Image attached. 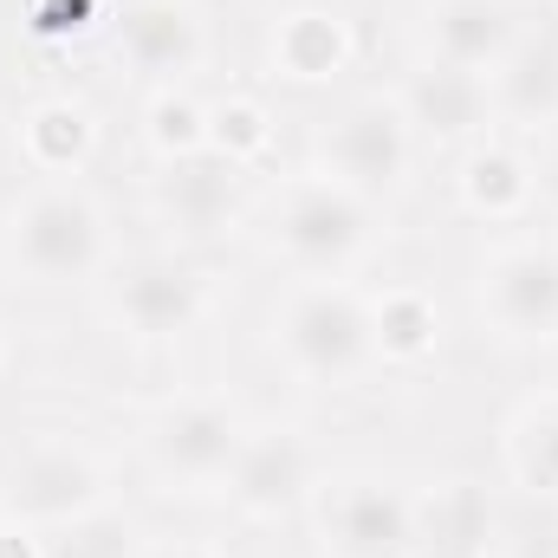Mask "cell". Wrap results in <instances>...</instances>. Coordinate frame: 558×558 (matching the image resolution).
I'll list each match as a JSON object with an SVG mask.
<instances>
[{"instance_id":"cell-29","label":"cell","mask_w":558,"mask_h":558,"mask_svg":"<svg viewBox=\"0 0 558 558\" xmlns=\"http://www.w3.org/2000/svg\"><path fill=\"white\" fill-rule=\"evenodd\" d=\"M7 357H13V344H7V325H0V371H7Z\"/></svg>"},{"instance_id":"cell-30","label":"cell","mask_w":558,"mask_h":558,"mask_svg":"<svg viewBox=\"0 0 558 558\" xmlns=\"http://www.w3.org/2000/svg\"><path fill=\"white\" fill-rule=\"evenodd\" d=\"M0 474H7V454H0Z\"/></svg>"},{"instance_id":"cell-26","label":"cell","mask_w":558,"mask_h":558,"mask_svg":"<svg viewBox=\"0 0 558 558\" xmlns=\"http://www.w3.org/2000/svg\"><path fill=\"white\" fill-rule=\"evenodd\" d=\"M0 558H46V539L13 526V520H0Z\"/></svg>"},{"instance_id":"cell-3","label":"cell","mask_w":558,"mask_h":558,"mask_svg":"<svg viewBox=\"0 0 558 558\" xmlns=\"http://www.w3.org/2000/svg\"><path fill=\"white\" fill-rule=\"evenodd\" d=\"M267 247L299 279H351L377 247V202L305 169L267 208Z\"/></svg>"},{"instance_id":"cell-2","label":"cell","mask_w":558,"mask_h":558,"mask_svg":"<svg viewBox=\"0 0 558 558\" xmlns=\"http://www.w3.org/2000/svg\"><path fill=\"white\" fill-rule=\"evenodd\" d=\"M274 357L299 384L351 390L377 364L371 292L351 279H292V292L274 305Z\"/></svg>"},{"instance_id":"cell-21","label":"cell","mask_w":558,"mask_h":558,"mask_svg":"<svg viewBox=\"0 0 558 558\" xmlns=\"http://www.w3.org/2000/svg\"><path fill=\"white\" fill-rule=\"evenodd\" d=\"M500 454H507V474H513L533 500H553L558 507V390L526 397V403L507 416Z\"/></svg>"},{"instance_id":"cell-22","label":"cell","mask_w":558,"mask_h":558,"mask_svg":"<svg viewBox=\"0 0 558 558\" xmlns=\"http://www.w3.org/2000/svg\"><path fill=\"white\" fill-rule=\"evenodd\" d=\"M208 143H215L228 162L254 169V162L274 149V111H267L254 92H228L221 105H208Z\"/></svg>"},{"instance_id":"cell-25","label":"cell","mask_w":558,"mask_h":558,"mask_svg":"<svg viewBox=\"0 0 558 558\" xmlns=\"http://www.w3.org/2000/svg\"><path fill=\"white\" fill-rule=\"evenodd\" d=\"M98 20V0H33L26 7V26L39 33V39H72V33H85Z\"/></svg>"},{"instance_id":"cell-19","label":"cell","mask_w":558,"mask_h":558,"mask_svg":"<svg viewBox=\"0 0 558 558\" xmlns=\"http://www.w3.org/2000/svg\"><path fill=\"white\" fill-rule=\"evenodd\" d=\"M371 331H377V364L416 371L441 351V305L416 279H397L384 292H371Z\"/></svg>"},{"instance_id":"cell-18","label":"cell","mask_w":558,"mask_h":558,"mask_svg":"<svg viewBox=\"0 0 558 558\" xmlns=\"http://www.w3.org/2000/svg\"><path fill=\"white\" fill-rule=\"evenodd\" d=\"M20 149L33 175H85V162L98 156V111L72 92H52L20 118Z\"/></svg>"},{"instance_id":"cell-10","label":"cell","mask_w":558,"mask_h":558,"mask_svg":"<svg viewBox=\"0 0 558 558\" xmlns=\"http://www.w3.org/2000/svg\"><path fill=\"white\" fill-rule=\"evenodd\" d=\"M312 487H318V468H312L305 435L286 422H247V441L221 481L228 507L241 520H286L312 500Z\"/></svg>"},{"instance_id":"cell-17","label":"cell","mask_w":558,"mask_h":558,"mask_svg":"<svg viewBox=\"0 0 558 558\" xmlns=\"http://www.w3.org/2000/svg\"><path fill=\"white\" fill-rule=\"evenodd\" d=\"M267 59H274L279 78H292V85H325V78H338L357 59V33H351V20L338 7L305 0L292 13H279L274 39H267Z\"/></svg>"},{"instance_id":"cell-27","label":"cell","mask_w":558,"mask_h":558,"mask_svg":"<svg viewBox=\"0 0 558 558\" xmlns=\"http://www.w3.org/2000/svg\"><path fill=\"white\" fill-rule=\"evenodd\" d=\"M539 208H546V215L558 221V156L546 162V169H539Z\"/></svg>"},{"instance_id":"cell-15","label":"cell","mask_w":558,"mask_h":558,"mask_svg":"<svg viewBox=\"0 0 558 558\" xmlns=\"http://www.w3.org/2000/svg\"><path fill=\"white\" fill-rule=\"evenodd\" d=\"M416 137L435 143H474L494 131V98H487V78L481 72H461V65H441V59H416L410 78L397 85Z\"/></svg>"},{"instance_id":"cell-11","label":"cell","mask_w":558,"mask_h":558,"mask_svg":"<svg viewBox=\"0 0 558 558\" xmlns=\"http://www.w3.org/2000/svg\"><path fill=\"white\" fill-rule=\"evenodd\" d=\"M539 156L513 131H487L461 149V169H454V195L474 221L487 228H526L533 208H539Z\"/></svg>"},{"instance_id":"cell-12","label":"cell","mask_w":558,"mask_h":558,"mask_svg":"<svg viewBox=\"0 0 558 558\" xmlns=\"http://www.w3.org/2000/svg\"><path fill=\"white\" fill-rule=\"evenodd\" d=\"M241 162H228L215 143L208 149H189V156H162L156 162V215L182 234V241H208L221 234L234 215H241Z\"/></svg>"},{"instance_id":"cell-28","label":"cell","mask_w":558,"mask_h":558,"mask_svg":"<svg viewBox=\"0 0 558 558\" xmlns=\"http://www.w3.org/2000/svg\"><path fill=\"white\" fill-rule=\"evenodd\" d=\"M143 558H215V553H202V546H143Z\"/></svg>"},{"instance_id":"cell-1","label":"cell","mask_w":558,"mask_h":558,"mask_svg":"<svg viewBox=\"0 0 558 558\" xmlns=\"http://www.w3.org/2000/svg\"><path fill=\"white\" fill-rule=\"evenodd\" d=\"M0 267L20 286L59 292L111 267V221L78 175H33L0 215Z\"/></svg>"},{"instance_id":"cell-16","label":"cell","mask_w":558,"mask_h":558,"mask_svg":"<svg viewBox=\"0 0 558 558\" xmlns=\"http://www.w3.org/2000/svg\"><path fill=\"white\" fill-rule=\"evenodd\" d=\"M487 98H494V124H507L513 137L558 124V26L520 33V46L487 78Z\"/></svg>"},{"instance_id":"cell-5","label":"cell","mask_w":558,"mask_h":558,"mask_svg":"<svg viewBox=\"0 0 558 558\" xmlns=\"http://www.w3.org/2000/svg\"><path fill=\"white\" fill-rule=\"evenodd\" d=\"M98 507H111V474L105 461L72 441V435H52V441H33L20 461H7L0 474V520L39 533V539H59L65 526L92 520Z\"/></svg>"},{"instance_id":"cell-6","label":"cell","mask_w":558,"mask_h":558,"mask_svg":"<svg viewBox=\"0 0 558 558\" xmlns=\"http://www.w3.org/2000/svg\"><path fill=\"white\" fill-rule=\"evenodd\" d=\"M312 526L325 558H416V494L377 468H351L312 487Z\"/></svg>"},{"instance_id":"cell-14","label":"cell","mask_w":558,"mask_h":558,"mask_svg":"<svg viewBox=\"0 0 558 558\" xmlns=\"http://www.w3.org/2000/svg\"><path fill=\"white\" fill-rule=\"evenodd\" d=\"M118 52L143 78L182 85L208 59V20L195 0H131L118 20Z\"/></svg>"},{"instance_id":"cell-23","label":"cell","mask_w":558,"mask_h":558,"mask_svg":"<svg viewBox=\"0 0 558 558\" xmlns=\"http://www.w3.org/2000/svg\"><path fill=\"white\" fill-rule=\"evenodd\" d=\"M149 149H156V162H162V156L208 149V105H202L189 85H162V92L149 98Z\"/></svg>"},{"instance_id":"cell-24","label":"cell","mask_w":558,"mask_h":558,"mask_svg":"<svg viewBox=\"0 0 558 558\" xmlns=\"http://www.w3.org/2000/svg\"><path fill=\"white\" fill-rule=\"evenodd\" d=\"M46 558H143V533L131 513L98 507L92 520H78L59 539H46Z\"/></svg>"},{"instance_id":"cell-13","label":"cell","mask_w":558,"mask_h":558,"mask_svg":"<svg viewBox=\"0 0 558 558\" xmlns=\"http://www.w3.org/2000/svg\"><path fill=\"white\" fill-rule=\"evenodd\" d=\"M520 33H526L520 0H428L422 7V59L461 65L481 78L500 72V59L520 46Z\"/></svg>"},{"instance_id":"cell-20","label":"cell","mask_w":558,"mask_h":558,"mask_svg":"<svg viewBox=\"0 0 558 558\" xmlns=\"http://www.w3.org/2000/svg\"><path fill=\"white\" fill-rule=\"evenodd\" d=\"M494 507L474 481H441L416 500V553L428 558H487Z\"/></svg>"},{"instance_id":"cell-9","label":"cell","mask_w":558,"mask_h":558,"mask_svg":"<svg viewBox=\"0 0 558 558\" xmlns=\"http://www.w3.org/2000/svg\"><path fill=\"white\" fill-rule=\"evenodd\" d=\"M105 312H111L118 331H131L143 344H169V338H189L208 318V279L182 254H137L111 274Z\"/></svg>"},{"instance_id":"cell-4","label":"cell","mask_w":558,"mask_h":558,"mask_svg":"<svg viewBox=\"0 0 558 558\" xmlns=\"http://www.w3.org/2000/svg\"><path fill=\"white\" fill-rule=\"evenodd\" d=\"M474 305L513 351L558 344V234H500L474 267Z\"/></svg>"},{"instance_id":"cell-8","label":"cell","mask_w":558,"mask_h":558,"mask_svg":"<svg viewBox=\"0 0 558 558\" xmlns=\"http://www.w3.org/2000/svg\"><path fill=\"white\" fill-rule=\"evenodd\" d=\"M416 143L422 137H416V124H410V111H403L397 92H364V98H351L325 124V137H318V175L344 182L364 202H384V195H397L410 182Z\"/></svg>"},{"instance_id":"cell-7","label":"cell","mask_w":558,"mask_h":558,"mask_svg":"<svg viewBox=\"0 0 558 558\" xmlns=\"http://www.w3.org/2000/svg\"><path fill=\"white\" fill-rule=\"evenodd\" d=\"M247 441V416L228 403V397H208V390H189V397H169L156 403L143 422V461L162 487H182V494H208L228 481L234 454Z\"/></svg>"}]
</instances>
